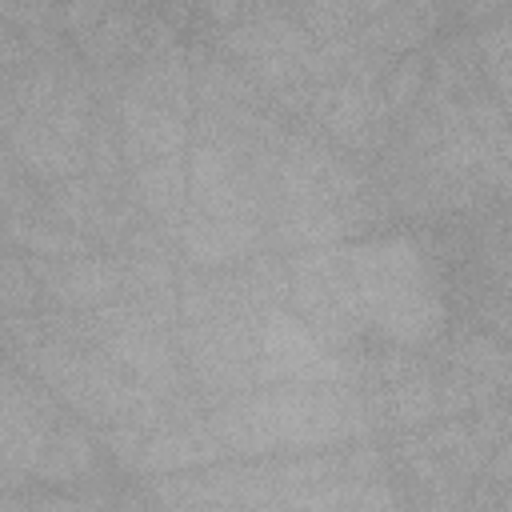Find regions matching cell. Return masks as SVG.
I'll return each instance as SVG.
<instances>
[{
    "label": "cell",
    "mask_w": 512,
    "mask_h": 512,
    "mask_svg": "<svg viewBox=\"0 0 512 512\" xmlns=\"http://www.w3.org/2000/svg\"><path fill=\"white\" fill-rule=\"evenodd\" d=\"M420 80H424V64H420L416 56H408V60H404L388 80H384L388 108H392V112L408 108V104H412V96H416V88H420Z\"/></svg>",
    "instance_id": "9a60e30c"
},
{
    "label": "cell",
    "mask_w": 512,
    "mask_h": 512,
    "mask_svg": "<svg viewBox=\"0 0 512 512\" xmlns=\"http://www.w3.org/2000/svg\"><path fill=\"white\" fill-rule=\"evenodd\" d=\"M32 296H36L32 264H20V256H4V308H8V316H20L24 308H32Z\"/></svg>",
    "instance_id": "5bb4252c"
},
{
    "label": "cell",
    "mask_w": 512,
    "mask_h": 512,
    "mask_svg": "<svg viewBox=\"0 0 512 512\" xmlns=\"http://www.w3.org/2000/svg\"><path fill=\"white\" fill-rule=\"evenodd\" d=\"M8 240L24 244L36 260H60V256H84L88 244L72 232H64V224H24V216H8Z\"/></svg>",
    "instance_id": "4fadbf2b"
},
{
    "label": "cell",
    "mask_w": 512,
    "mask_h": 512,
    "mask_svg": "<svg viewBox=\"0 0 512 512\" xmlns=\"http://www.w3.org/2000/svg\"><path fill=\"white\" fill-rule=\"evenodd\" d=\"M188 196L192 212L212 220H248L256 224V200L236 168L232 148L216 140H200L188 156Z\"/></svg>",
    "instance_id": "3957f363"
},
{
    "label": "cell",
    "mask_w": 512,
    "mask_h": 512,
    "mask_svg": "<svg viewBox=\"0 0 512 512\" xmlns=\"http://www.w3.org/2000/svg\"><path fill=\"white\" fill-rule=\"evenodd\" d=\"M88 472H92V440L80 428L64 424V428L52 432V440H48L32 476L36 480H80Z\"/></svg>",
    "instance_id": "30bf717a"
},
{
    "label": "cell",
    "mask_w": 512,
    "mask_h": 512,
    "mask_svg": "<svg viewBox=\"0 0 512 512\" xmlns=\"http://www.w3.org/2000/svg\"><path fill=\"white\" fill-rule=\"evenodd\" d=\"M488 476H492V480H500V484H504V480H512V436H508V440L488 456Z\"/></svg>",
    "instance_id": "2e32d148"
},
{
    "label": "cell",
    "mask_w": 512,
    "mask_h": 512,
    "mask_svg": "<svg viewBox=\"0 0 512 512\" xmlns=\"http://www.w3.org/2000/svg\"><path fill=\"white\" fill-rule=\"evenodd\" d=\"M388 404H392L396 424H404V428H420V424H428V420L440 412V388H436L424 372L412 368L408 376L392 380Z\"/></svg>",
    "instance_id": "8fae6325"
},
{
    "label": "cell",
    "mask_w": 512,
    "mask_h": 512,
    "mask_svg": "<svg viewBox=\"0 0 512 512\" xmlns=\"http://www.w3.org/2000/svg\"><path fill=\"white\" fill-rule=\"evenodd\" d=\"M136 188L140 200L160 216V220H180L184 196H188V168L184 156H160L136 168Z\"/></svg>",
    "instance_id": "ba28073f"
},
{
    "label": "cell",
    "mask_w": 512,
    "mask_h": 512,
    "mask_svg": "<svg viewBox=\"0 0 512 512\" xmlns=\"http://www.w3.org/2000/svg\"><path fill=\"white\" fill-rule=\"evenodd\" d=\"M508 292H512V276H508Z\"/></svg>",
    "instance_id": "ac0fdd59"
},
{
    "label": "cell",
    "mask_w": 512,
    "mask_h": 512,
    "mask_svg": "<svg viewBox=\"0 0 512 512\" xmlns=\"http://www.w3.org/2000/svg\"><path fill=\"white\" fill-rule=\"evenodd\" d=\"M228 448L220 444V436L212 432V424H180V428H164L160 436H152L140 452V468L144 472H180V468H200L220 460Z\"/></svg>",
    "instance_id": "8992f818"
},
{
    "label": "cell",
    "mask_w": 512,
    "mask_h": 512,
    "mask_svg": "<svg viewBox=\"0 0 512 512\" xmlns=\"http://www.w3.org/2000/svg\"><path fill=\"white\" fill-rule=\"evenodd\" d=\"M260 240V228L248 220H212L192 212L180 224V244L196 264H228L236 256H248Z\"/></svg>",
    "instance_id": "52a82bcc"
},
{
    "label": "cell",
    "mask_w": 512,
    "mask_h": 512,
    "mask_svg": "<svg viewBox=\"0 0 512 512\" xmlns=\"http://www.w3.org/2000/svg\"><path fill=\"white\" fill-rule=\"evenodd\" d=\"M184 140L188 132H184L180 112L160 108L136 92L124 96V156L132 168L160 160V156H180Z\"/></svg>",
    "instance_id": "5b68a950"
},
{
    "label": "cell",
    "mask_w": 512,
    "mask_h": 512,
    "mask_svg": "<svg viewBox=\"0 0 512 512\" xmlns=\"http://www.w3.org/2000/svg\"><path fill=\"white\" fill-rule=\"evenodd\" d=\"M208 424L228 452L264 456L352 440L368 428V408L336 384H272L232 400Z\"/></svg>",
    "instance_id": "6da1fadb"
},
{
    "label": "cell",
    "mask_w": 512,
    "mask_h": 512,
    "mask_svg": "<svg viewBox=\"0 0 512 512\" xmlns=\"http://www.w3.org/2000/svg\"><path fill=\"white\" fill-rule=\"evenodd\" d=\"M352 380V364L324 344L308 324L288 312H264L260 324V360L256 384H336Z\"/></svg>",
    "instance_id": "7a4b0ae2"
},
{
    "label": "cell",
    "mask_w": 512,
    "mask_h": 512,
    "mask_svg": "<svg viewBox=\"0 0 512 512\" xmlns=\"http://www.w3.org/2000/svg\"><path fill=\"white\" fill-rule=\"evenodd\" d=\"M28 512H92V508H88V504H80V500L52 496V500H36V504H28Z\"/></svg>",
    "instance_id": "e0dca14e"
},
{
    "label": "cell",
    "mask_w": 512,
    "mask_h": 512,
    "mask_svg": "<svg viewBox=\"0 0 512 512\" xmlns=\"http://www.w3.org/2000/svg\"><path fill=\"white\" fill-rule=\"evenodd\" d=\"M32 276L48 288L52 300L68 304V308H96L108 296H116L124 288V268L112 260H96V256H80V260H28Z\"/></svg>",
    "instance_id": "277c9868"
},
{
    "label": "cell",
    "mask_w": 512,
    "mask_h": 512,
    "mask_svg": "<svg viewBox=\"0 0 512 512\" xmlns=\"http://www.w3.org/2000/svg\"><path fill=\"white\" fill-rule=\"evenodd\" d=\"M464 116L476 132V140L484 144L488 156H496L504 168H512V128H508V116L496 100H488L484 92H468L464 100Z\"/></svg>",
    "instance_id": "7c38bea8"
},
{
    "label": "cell",
    "mask_w": 512,
    "mask_h": 512,
    "mask_svg": "<svg viewBox=\"0 0 512 512\" xmlns=\"http://www.w3.org/2000/svg\"><path fill=\"white\" fill-rule=\"evenodd\" d=\"M456 368L464 372V376H476V380H484V384H492L508 404H512V348L508 344H500V340H492V336H464L460 344H456Z\"/></svg>",
    "instance_id": "9c48e42d"
}]
</instances>
